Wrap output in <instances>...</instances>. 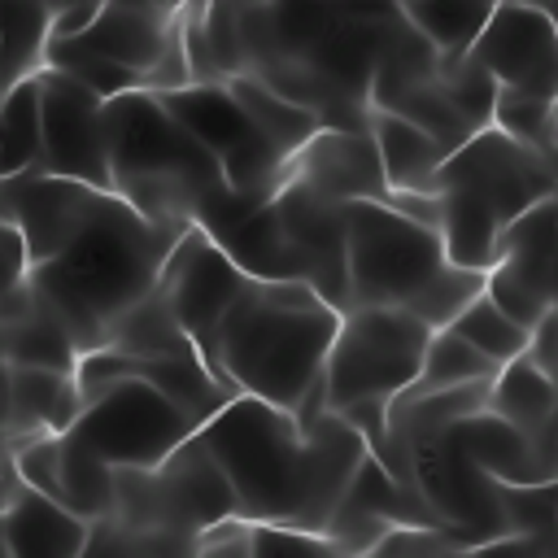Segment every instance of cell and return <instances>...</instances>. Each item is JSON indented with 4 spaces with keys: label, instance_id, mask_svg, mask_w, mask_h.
<instances>
[{
    "label": "cell",
    "instance_id": "obj_1",
    "mask_svg": "<svg viewBox=\"0 0 558 558\" xmlns=\"http://www.w3.org/2000/svg\"><path fill=\"white\" fill-rule=\"evenodd\" d=\"M196 436L227 471L244 523L310 532H327L371 453L366 436L336 410L296 414L248 392H235L196 427Z\"/></svg>",
    "mask_w": 558,
    "mask_h": 558
},
{
    "label": "cell",
    "instance_id": "obj_2",
    "mask_svg": "<svg viewBox=\"0 0 558 558\" xmlns=\"http://www.w3.org/2000/svg\"><path fill=\"white\" fill-rule=\"evenodd\" d=\"M183 231L187 227L144 218L118 192L100 187L65 244L31 266L26 283L52 305L78 353H87L100 349L118 318L157 288Z\"/></svg>",
    "mask_w": 558,
    "mask_h": 558
},
{
    "label": "cell",
    "instance_id": "obj_3",
    "mask_svg": "<svg viewBox=\"0 0 558 558\" xmlns=\"http://www.w3.org/2000/svg\"><path fill=\"white\" fill-rule=\"evenodd\" d=\"M105 135L109 192H118L144 218L201 227L209 240H218L240 214L262 205L231 192L218 157L170 113L153 87H131L105 100Z\"/></svg>",
    "mask_w": 558,
    "mask_h": 558
},
{
    "label": "cell",
    "instance_id": "obj_4",
    "mask_svg": "<svg viewBox=\"0 0 558 558\" xmlns=\"http://www.w3.org/2000/svg\"><path fill=\"white\" fill-rule=\"evenodd\" d=\"M340 310L301 279H244L222 310L209 371L231 388L270 405L314 414L323 405V362Z\"/></svg>",
    "mask_w": 558,
    "mask_h": 558
},
{
    "label": "cell",
    "instance_id": "obj_5",
    "mask_svg": "<svg viewBox=\"0 0 558 558\" xmlns=\"http://www.w3.org/2000/svg\"><path fill=\"white\" fill-rule=\"evenodd\" d=\"M554 187H558L554 157L510 140L493 122L466 135L440 161V174H436L440 240L449 262L488 270L497 262L501 231L523 209L554 196Z\"/></svg>",
    "mask_w": 558,
    "mask_h": 558
},
{
    "label": "cell",
    "instance_id": "obj_6",
    "mask_svg": "<svg viewBox=\"0 0 558 558\" xmlns=\"http://www.w3.org/2000/svg\"><path fill=\"white\" fill-rule=\"evenodd\" d=\"M432 327L397 305H349L340 310L327 362H323V405L349 418L366 445L384 436L388 405L414 384Z\"/></svg>",
    "mask_w": 558,
    "mask_h": 558
},
{
    "label": "cell",
    "instance_id": "obj_7",
    "mask_svg": "<svg viewBox=\"0 0 558 558\" xmlns=\"http://www.w3.org/2000/svg\"><path fill=\"white\" fill-rule=\"evenodd\" d=\"M100 519L126 532H161L196 545L205 527L240 514L227 471L192 432L157 466H113V501Z\"/></svg>",
    "mask_w": 558,
    "mask_h": 558
},
{
    "label": "cell",
    "instance_id": "obj_8",
    "mask_svg": "<svg viewBox=\"0 0 558 558\" xmlns=\"http://www.w3.org/2000/svg\"><path fill=\"white\" fill-rule=\"evenodd\" d=\"M349 305H397L410 310L449 266L436 227L401 214L388 201L349 205Z\"/></svg>",
    "mask_w": 558,
    "mask_h": 558
},
{
    "label": "cell",
    "instance_id": "obj_9",
    "mask_svg": "<svg viewBox=\"0 0 558 558\" xmlns=\"http://www.w3.org/2000/svg\"><path fill=\"white\" fill-rule=\"evenodd\" d=\"M196 427L201 423L170 392L140 375H122L83 397L65 432L109 466H157Z\"/></svg>",
    "mask_w": 558,
    "mask_h": 558
},
{
    "label": "cell",
    "instance_id": "obj_10",
    "mask_svg": "<svg viewBox=\"0 0 558 558\" xmlns=\"http://www.w3.org/2000/svg\"><path fill=\"white\" fill-rule=\"evenodd\" d=\"M161 100L218 157L231 192H240L244 201H266L288 179L292 157L262 135V126L244 113L227 83H183L174 92H161Z\"/></svg>",
    "mask_w": 558,
    "mask_h": 558
},
{
    "label": "cell",
    "instance_id": "obj_11",
    "mask_svg": "<svg viewBox=\"0 0 558 558\" xmlns=\"http://www.w3.org/2000/svg\"><path fill=\"white\" fill-rule=\"evenodd\" d=\"M484 292L523 327H541L558 301V201L523 209L497 240V262L484 270Z\"/></svg>",
    "mask_w": 558,
    "mask_h": 558
},
{
    "label": "cell",
    "instance_id": "obj_12",
    "mask_svg": "<svg viewBox=\"0 0 558 558\" xmlns=\"http://www.w3.org/2000/svg\"><path fill=\"white\" fill-rule=\"evenodd\" d=\"M270 205L288 231V244L301 262V279L327 296L336 310H349V205L336 196H323L305 179L288 174L275 192Z\"/></svg>",
    "mask_w": 558,
    "mask_h": 558
},
{
    "label": "cell",
    "instance_id": "obj_13",
    "mask_svg": "<svg viewBox=\"0 0 558 558\" xmlns=\"http://www.w3.org/2000/svg\"><path fill=\"white\" fill-rule=\"evenodd\" d=\"M44 92V144L39 170L70 174L96 187H109V135H105V96L83 87L61 70H39Z\"/></svg>",
    "mask_w": 558,
    "mask_h": 558
},
{
    "label": "cell",
    "instance_id": "obj_14",
    "mask_svg": "<svg viewBox=\"0 0 558 558\" xmlns=\"http://www.w3.org/2000/svg\"><path fill=\"white\" fill-rule=\"evenodd\" d=\"M244 270L222 253V244H214L201 227H187L179 235V244L166 257V270L157 279L166 305L174 310L179 327L192 336V344L201 349L205 366H209V349H214V331L222 310L235 301V292L244 288Z\"/></svg>",
    "mask_w": 558,
    "mask_h": 558
},
{
    "label": "cell",
    "instance_id": "obj_15",
    "mask_svg": "<svg viewBox=\"0 0 558 558\" xmlns=\"http://www.w3.org/2000/svg\"><path fill=\"white\" fill-rule=\"evenodd\" d=\"M466 57L480 61L497 78V87H519L558 100V39L549 4H497Z\"/></svg>",
    "mask_w": 558,
    "mask_h": 558
},
{
    "label": "cell",
    "instance_id": "obj_16",
    "mask_svg": "<svg viewBox=\"0 0 558 558\" xmlns=\"http://www.w3.org/2000/svg\"><path fill=\"white\" fill-rule=\"evenodd\" d=\"M288 174L305 179L323 196H336L344 205L353 201H388V174L375 148L371 126H318L296 153Z\"/></svg>",
    "mask_w": 558,
    "mask_h": 558
},
{
    "label": "cell",
    "instance_id": "obj_17",
    "mask_svg": "<svg viewBox=\"0 0 558 558\" xmlns=\"http://www.w3.org/2000/svg\"><path fill=\"white\" fill-rule=\"evenodd\" d=\"M0 541L9 558H78L87 549V519L35 484L13 480L0 510Z\"/></svg>",
    "mask_w": 558,
    "mask_h": 558
},
{
    "label": "cell",
    "instance_id": "obj_18",
    "mask_svg": "<svg viewBox=\"0 0 558 558\" xmlns=\"http://www.w3.org/2000/svg\"><path fill=\"white\" fill-rule=\"evenodd\" d=\"M0 366H48L65 375L78 366V344L31 283H17L0 301Z\"/></svg>",
    "mask_w": 558,
    "mask_h": 558
},
{
    "label": "cell",
    "instance_id": "obj_19",
    "mask_svg": "<svg viewBox=\"0 0 558 558\" xmlns=\"http://www.w3.org/2000/svg\"><path fill=\"white\" fill-rule=\"evenodd\" d=\"M78 405L83 397L74 375L48 366H0V414H4L9 449L39 432H65Z\"/></svg>",
    "mask_w": 558,
    "mask_h": 558
},
{
    "label": "cell",
    "instance_id": "obj_20",
    "mask_svg": "<svg viewBox=\"0 0 558 558\" xmlns=\"http://www.w3.org/2000/svg\"><path fill=\"white\" fill-rule=\"evenodd\" d=\"M488 410L514 423L532 445L558 458V375L532 353L506 362L488 384Z\"/></svg>",
    "mask_w": 558,
    "mask_h": 558
},
{
    "label": "cell",
    "instance_id": "obj_21",
    "mask_svg": "<svg viewBox=\"0 0 558 558\" xmlns=\"http://www.w3.org/2000/svg\"><path fill=\"white\" fill-rule=\"evenodd\" d=\"M449 432L501 484H536V480H554V471H558V458L554 453H545L541 445H532L514 423H506L488 405L475 410V414H466V418H458Z\"/></svg>",
    "mask_w": 558,
    "mask_h": 558
},
{
    "label": "cell",
    "instance_id": "obj_22",
    "mask_svg": "<svg viewBox=\"0 0 558 558\" xmlns=\"http://www.w3.org/2000/svg\"><path fill=\"white\" fill-rule=\"evenodd\" d=\"M366 126L375 135V148H379L392 192H436V174H440V161L449 157V148L432 131H423L418 122H410L392 109H371Z\"/></svg>",
    "mask_w": 558,
    "mask_h": 558
},
{
    "label": "cell",
    "instance_id": "obj_23",
    "mask_svg": "<svg viewBox=\"0 0 558 558\" xmlns=\"http://www.w3.org/2000/svg\"><path fill=\"white\" fill-rule=\"evenodd\" d=\"M44 70V65H39ZM39 70L0 87V179L35 170L44 144V92Z\"/></svg>",
    "mask_w": 558,
    "mask_h": 558
},
{
    "label": "cell",
    "instance_id": "obj_24",
    "mask_svg": "<svg viewBox=\"0 0 558 558\" xmlns=\"http://www.w3.org/2000/svg\"><path fill=\"white\" fill-rule=\"evenodd\" d=\"M227 87H231V96L244 105V113L262 126V135H266L270 144H279L288 157L323 126L318 113H310L305 105L288 100L283 92H275V87L262 83L257 74H235V78H227Z\"/></svg>",
    "mask_w": 558,
    "mask_h": 558
},
{
    "label": "cell",
    "instance_id": "obj_25",
    "mask_svg": "<svg viewBox=\"0 0 558 558\" xmlns=\"http://www.w3.org/2000/svg\"><path fill=\"white\" fill-rule=\"evenodd\" d=\"M48 17V0H0V87L44 65Z\"/></svg>",
    "mask_w": 558,
    "mask_h": 558
},
{
    "label": "cell",
    "instance_id": "obj_26",
    "mask_svg": "<svg viewBox=\"0 0 558 558\" xmlns=\"http://www.w3.org/2000/svg\"><path fill=\"white\" fill-rule=\"evenodd\" d=\"M501 366L493 357H484L462 331L453 327H436L427 349H423V366L414 375V392H427V388H453V384H475V379H493Z\"/></svg>",
    "mask_w": 558,
    "mask_h": 558
},
{
    "label": "cell",
    "instance_id": "obj_27",
    "mask_svg": "<svg viewBox=\"0 0 558 558\" xmlns=\"http://www.w3.org/2000/svg\"><path fill=\"white\" fill-rule=\"evenodd\" d=\"M501 519L506 532L536 541L541 554H558V484L536 480V484H497Z\"/></svg>",
    "mask_w": 558,
    "mask_h": 558
},
{
    "label": "cell",
    "instance_id": "obj_28",
    "mask_svg": "<svg viewBox=\"0 0 558 558\" xmlns=\"http://www.w3.org/2000/svg\"><path fill=\"white\" fill-rule=\"evenodd\" d=\"M453 331H462L484 357H493L497 366H506V362H514L519 353H527L532 349V327H523L519 318H510L488 292H480L475 301H466V310L449 323Z\"/></svg>",
    "mask_w": 558,
    "mask_h": 558
},
{
    "label": "cell",
    "instance_id": "obj_29",
    "mask_svg": "<svg viewBox=\"0 0 558 558\" xmlns=\"http://www.w3.org/2000/svg\"><path fill=\"white\" fill-rule=\"evenodd\" d=\"M61 501L87 523L109 514L113 501V466L83 449L70 432H61Z\"/></svg>",
    "mask_w": 558,
    "mask_h": 558
},
{
    "label": "cell",
    "instance_id": "obj_30",
    "mask_svg": "<svg viewBox=\"0 0 558 558\" xmlns=\"http://www.w3.org/2000/svg\"><path fill=\"white\" fill-rule=\"evenodd\" d=\"M44 65H48V70H61V74H70V78H78L83 87H92V92L105 96V100H113V96H122V92H131V87H144L135 70H126V65H118V61H109V57L83 48L74 35H52L48 48H44Z\"/></svg>",
    "mask_w": 558,
    "mask_h": 558
},
{
    "label": "cell",
    "instance_id": "obj_31",
    "mask_svg": "<svg viewBox=\"0 0 558 558\" xmlns=\"http://www.w3.org/2000/svg\"><path fill=\"white\" fill-rule=\"evenodd\" d=\"M554 113L558 100L554 96H536V92H519V87H497L493 100V126H501L510 140L536 148V153H554Z\"/></svg>",
    "mask_w": 558,
    "mask_h": 558
},
{
    "label": "cell",
    "instance_id": "obj_32",
    "mask_svg": "<svg viewBox=\"0 0 558 558\" xmlns=\"http://www.w3.org/2000/svg\"><path fill=\"white\" fill-rule=\"evenodd\" d=\"M26 275H31V257H26V240H22V231H17V222L0 209V301L17 288V283H26Z\"/></svg>",
    "mask_w": 558,
    "mask_h": 558
},
{
    "label": "cell",
    "instance_id": "obj_33",
    "mask_svg": "<svg viewBox=\"0 0 558 558\" xmlns=\"http://www.w3.org/2000/svg\"><path fill=\"white\" fill-rule=\"evenodd\" d=\"M541 366H549L554 375H558V301H554V310L545 314V323L532 331V349H527Z\"/></svg>",
    "mask_w": 558,
    "mask_h": 558
},
{
    "label": "cell",
    "instance_id": "obj_34",
    "mask_svg": "<svg viewBox=\"0 0 558 558\" xmlns=\"http://www.w3.org/2000/svg\"><path fill=\"white\" fill-rule=\"evenodd\" d=\"M453 4H466L475 13H493L497 4H514V0H453ZM527 4H549V0H527Z\"/></svg>",
    "mask_w": 558,
    "mask_h": 558
},
{
    "label": "cell",
    "instance_id": "obj_35",
    "mask_svg": "<svg viewBox=\"0 0 558 558\" xmlns=\"http://www.w3.org/2000/svg\"><path fill=\"white\" fill-rule=\"evenodd\" d=\"M13 462H9V432H4V414H0V475L9 471Z\"/></svg>",
    "mask_w": 558,
    "mask_h": 558
},
{
    "label": "cell",
    "instance_id": "obj_36",
    "mask_svg": "<svg viewBox=\"0 0 558 558\" xmlns=\"http://www.w3.org/2000/svg\"><path fill=\"white\" fill-rule=\"evenodd\" d=\"M174 4H231V9H244V4H266V0H174Z\"/></svg>",
    "mask_w": 558,
    "mask_h": 558
},
{
    "label": "cell",
    "instance_id": "obj_37",
    "mask_svg": "<svg viewBox=\"0 0 558 558\" xmlns=\"http://www.w3.org/2000/svg\"><path fill=\"white\" fill-rule=\"evenodd\" d=\"M13 480H17V475H13V466H9V471L0 475V510H4V501H9V488H13Z\"/></svg>",
    "mask_w": 558,
    "mask_h": 558
},
{
    "label": "cell",
    "instance_id": "obj_38",
    "mask_svg": "<svg viewBox=\"0 0 558 558\" xmlns=\"http://www.w3.org/2000/svg\"><path fill=\"white\" fill-rule=\"evenodd\" d=\"M549 157H554V170H558V113H554V153Z\"/></svg>",
    "mask_w": 558,
    "mask_h": 558
},
{
    "label": "cell",
    "instance_id": "obj_39",
    "mask_svg": "<svg viewBox=\"0 0 558 558\" xmlns=\"http://www.w3.org/2000/svg\"><path fill=\"white\" fill-rule=\"evenodd\" d=\"M549 17H554V39H558V0H549Z\"/></svg>",
    "mask_w": 558,
    "mask_h": 558
},
{
    "label": "cell",
    "instance_id": "obj_40",
    "mask_svg": "<svg viewBox=\"0 0 558 558\" xmlns=\"http://www.w3.org/2000/svg\"><path fill=\"white\" fill-rule=\"evenodd\" d=\"M554 201H558V187H554Z\"/></svg>",
    "mask_w": 558,
    "mask_h": 558
},
{
    "label": "cell",
    "instance_id": "obj_41",
    "mask_svg": "<svg viewBox=\"0 0 558 558\" xmlns=\"http://www.w3.org/2000/svg\"><path fill=\"white\" fill-rule=\"evenodd\" d=\"M92 4H105V0H92Z\"/></svg>",
    "mask_w": 558,
    "mask_h": 558
},
{
    "label": "cell",
    "instance_id": "obj_42",
    "mask_svg": "<svg viewBox=\"0 0 558 558\" xmlns=\"http://www.w3.org/2000/svg\"><path fill=\"white\" fill-rule=\"evenodd\" d=\"M48 4H57V0H48Z\"/></svg>",
    "mask_w": 558,
    "mask_h": 558
}]
</instances>
